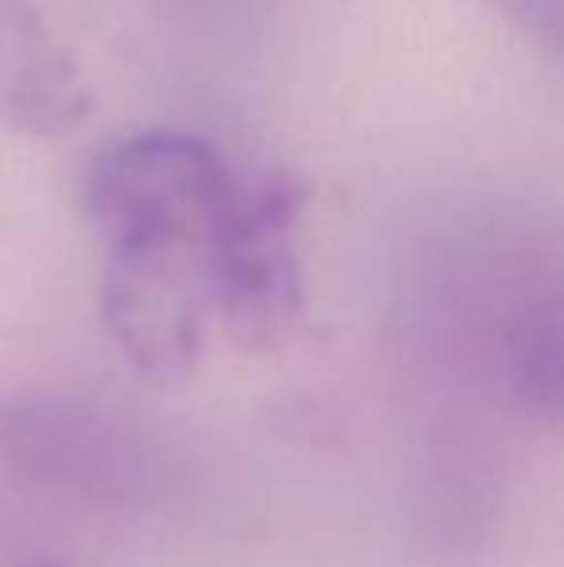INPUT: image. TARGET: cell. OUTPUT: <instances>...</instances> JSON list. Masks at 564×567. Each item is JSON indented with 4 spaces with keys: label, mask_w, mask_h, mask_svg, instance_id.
Instances as JSON below:
<instances>
[{
    "label": "cell",
    "mask_w": 564,
    "mask_h": 567,
    "mask_svg": "<svg viewBox=\"0 0 564 567\" xmlns=\"http://www.w3.org/2000/svg\"><path fill=\"white\" fill-rule=\"evenodd\" d=\"M236 174L186 132L132 135L93 163L85 209L105 244V324L158 382L186 379L217 324V255Z\"/></svg>",
    "instance_id": "1"
},
{
    "label": "cell",
    "mask_w": 564,
    "mask_h": 567,
    "mask_svg": "<svg viewBox=\"0 0 564 567\" xmlns=\"http://www.w3.org/2000/svg\"><path fill=\"white\" fill-rule=\"evenodd\" d=\"M306 182L294 171H240L217 255V321L236 340L264 348L301 313L298 228Z\"/></svg>",
    "instance_id": "2"
},
{
    "label": "cell",
    "mask_w": 564,
    "mask_h": 567,
    "mask_svg": "<svg viewBox=\"0 0 564 567\" xmlns=\"http://www.w3.org/2000/svg\"><path fill=\"white\" fill-rule=\"evenodd\" d=\"M0 463L35 483L85 498H129L143 478L132 441L93 405L12 398L0 405Z\"/></svg>",
    "instance_id": "3"
},
{
    "label": "cell",
    "mask_w": 564,
    "mask_h": 567,
    "mask_svg": "<svg viewBox=\"0 0 564 567\" xmlns=\"http://www.w3.org/2000/svg\"><path fill=\"white\" fill-rule=\"evenodd\" d=\"M90 109L78 62L35 0H0V120L35 140L74 132Z\"/></svg>",
    "instance_id": "4"
},
{
    "label": "cell",
    "mask_w": 564,
    "mask_h": 567,
    "mask_svg": "<svg viewBox=\"0 0 564 567\" xmlns=\"http://www.w3.org/2000/svg\"><path fill=\"white\" fill-rule=\"evenodd\" d=\"M488 4H495L499 16H506L542 47L550 51L561 47V0H488Z\"/></svg>",
    "instance_id": "5"
}]
</instances>
